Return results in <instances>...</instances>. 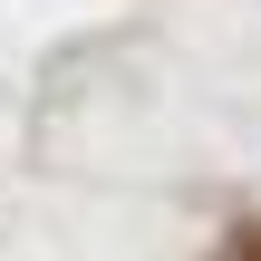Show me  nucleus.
Listing matches in <instances>:
<instances>
[{
	"instance_id": "1",
	"label": "nucleus",
	"mask_w": 261,
	"mask_h": 261,
	"mask_svg": "<svg viewBox=\"0 0 261 261\" xmlns=\"http://www.w3.org/2000/svg\"><path fill=\"white\" fill-rule=\"evenodd\" d=\"M223 261H261V232H232V252Z\"/></svg>"
}]
</instances>
